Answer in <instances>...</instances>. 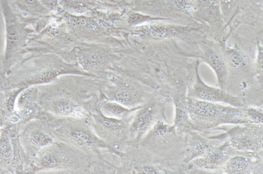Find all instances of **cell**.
Masks as SVG:
<instances>
[{
    "instance_id": "3",
    "label": "cell",
    "mask_w": 263,
    "mask_h": 174,
    "mask_svg": "<svg viewBox=\"0 0 263 174\" xmlns=\"http://www.w3.org/2000/svg\"><path fill=\"white\" fill-rule=\"evenodd\" d=\"M38 96L46 110L59 117L87 118L98 109L100 92L67 88L59 78L52 82L37 86Z\"/></svg>"
},
{
    "instance_id": "17",
    "label": "cell",
    "mask_w": 263,
    "mask_h": 174,
    "mask_svg": "<svg viewBox=\"0 0 263 174\" xmlns=\"http://www.w3.org/2000/svg\"><path fill=\"white\" fill-rule=\"evenodd\" d=\"M229 157L220 150L210 151L194 160L195 165L200 168L215 169L223 166Z\"/></svg>"
},
{
    "instance_id": "24",
    "label": "cell",
    "mask_w": 263,
    "mask_h": 174,
    "mask_svg": "<svg viewBox=\"0 0 263 174\" xmlns=\"http://www.w3.org/2000/svg\"><path fill=\"white\" fill-rule=\"evenodd\" d=\"M5 48V23L0 8V70L3 74V58Z\"/></svg>"
},
{
    "instance_id": "13",
    "label": "cell",
    "mask_w": 263,
    "mask_h": 174,
    "mask_svg": "<svg viewBox=\"0 0 263 174\" xmlns=\"http://www.w3.org/2000/svg\"><path fill=\"white\" fill-rule=\"evenodd\" d=\"M13 9L23 16L36 24L42 18L50 16L51 14L39 0H8Z\"/></svg>"
},
{
    "instance_id": "7",
    "label": "cell",
    "mask_w": 263,
    "mask_h": 174,
    "mask_svg": "<svg viewBox=\"0 0 263 174\" xmlns=\"http://www.w3.org/2000/svg\"><path fill=\"white\" fill-rule=\"evenodd\" d=\"M86 119L99 138L114 150L123 153L132 147L129 133L130 120L105 116L99 109Z\"/></svg>"
},
{
    "instance_id": "11",
    "label": "cell",
    "mask_w": 263,
    "mask_h": 174,
    "mask_svg": "<svg viewBox=\"0 0 263 174\" xmlns=\"http://www.w3.org/2000/svg\"><path fill=\"white\" fill-rule=\"evenodd\" d=\"M197 30L198 28L192 26L157 21L136 26L134 33L146 39L162 40L171 38Z\"/></svg>"
},
{
    "instance_id": "6",
    "label": "cell",
    "mask_w": 263,
    "mask_h": 174,
    "mask_svg": "<svg viewBox=\"0 0 263 174\" xmlns=\"http://www.w3.org/2000/svg\"><path fill=\"white\" fill-rule=\"evenodd\" d=\"M185 105L189 114L197 123L214 125L250 122L243 107L226 106L189 97Z\"/></svg>"
},
{
    "instance_id": "20",
    "label": "cell",
    "mask_w": 263,
    "mask_h": 174,
    "mask_svg": "<svg viewBox=\"0 0 263 174\" xmlns=\"http://www.w3.org/2000/svg\"><path fill=\"white\" fill-rule=\"evenodd\" d=\"M30 142L35 147L43 148L50 144L54 139L52 135V129L39 130L35 131L30 136Z\"/></svg>"
},
{
    "instance_id": "16",
    "label": "cell",
    "mask_w": 263,
    "mask_h": 174,
    "mask_svg": "<svg viewBox=\"0 0 263 174\" xmlns=\"http://www.w3.org/2000/svg\"><path fill=\"white\" fill-rule=\"evenodd\" d=\"M193 15L205 20H218L221 17L220 0H195Z\"/></svg>"
},
{
    "instance_id": "14",
    "label": "cell",
    "mask_w": 263,
    "mask_h": 174,
    "mask_svg": "<svg viewBox=\"0 0 263 174\" xmlns=\"http://www.w3.org/2000/svg\"><path fill=\"white\" fill-rule=\"evenodd\" d=\"M201 58L214 71L218 86L223 89L228 76V68L225 60L213 48L209 46L203 50Z\"/></svg>"
},
{
    "instance_id": "18",
    "label": "cell",
    "mask_w": 263,
    "mask_h": 174,
    "mask_svg": "<svg viewBox=\"0 0 263 174\" xmlns=\"http://www.w3.org/2000/svg\"><path fill=\"white\" fill-rule=\"evenodd\" d=\"M251 164L250 160L242 156H235L229 158L223 166L225 171L228 173H247Z\"/></svg>"
},
{
    "instance_id": "15",
    "label": "cell",
    "mask_w": 263,
    "mask_h": 174,
    "mask_svg": "<svg viewBox=\"0 0 263 174\" xmlns=\"http://www.w3.org/2000/svg\"><path fill=\"white\" fill-rule=\"evenodd\" d=\"M139 107L129 108L117 102L106 99H101L98 105L99 110L104 115L122 120H131L134 112Z\"/></svg>"
},
{
    "instance_id": "2",
    "label": "cell",
    "mask_w": 263,
    "mask_h": 174,
    "mask_svg": "<svg viewBox=\"0 0 263 174\" xmlns=\"http://www.w3.org/2000/svg\"><path fill=\"white\" fill-rule=\"evenodd\" d=\"M52 126L54 140L65 142L90 155L108 173L115 171L123 153L114 150L99 138L86 118L56 116Z\"/></svg>"
},
{
    "instance_id": "8",
    "label": "cell",
    "mask_w": 263,
    "mask_h": 174,
    "mask_svg": "<svg viewBox=\"0 0 263 174\" xmlns=\"http://www.w3.org/2000/svg\"><path fill=\"white\" fill-rule=\"evenodd\" d=\"M109 79L110 84L104 85L99 89L101 99L116 101L129 108L148 102L143 91L131 82L115 75H111Z\"/></svg>"
},
{
    "instance_id": "19",
    "label": "cell",
    "mask_w": 263,
    "mask_h": 174,
    "mask_svg": "<svg viewBox=\"0 0 263 174\" xmlns=\"http://www.w3.org/2000/svg\"><path fill=\"white\" fill-rule=\"evenodd\" d=\"M170 20L167 17L154 16L137 11L131 12L127 17L128 24L136 26L150 22L165 21Z\"/></svg>"
},
{
    "instance_id": "1",
    "label": "cell",
    "mask_w": 263,
    "mask_h": 174,
    "mask_svg": "<svg viewBox=\"0 0 263 174\" xmlns=\"http://www.w3.org/2000/svg\"><path fill=\"white\" fill-rule=\"evenodd\" d=\"M68 74L88 77L77 64L64 61L55 54L47 52L27 51L21 60L4 75L3 89H24L49 84L61 76Z\"/></svg>"
},
{
    "instance_id": "22",
    "label": "cell",
    "mask_w": 263,
    "mask_h": 174,
    "mask_svg": "<svg viewBox=\"0 0 263 174\" xmlns=\"http://www.w3.org/2000/svg\"><path fill=\"white\" fill-rule=\"evenodd\" d=\"M186 105L177 104L176 105L175 125L181 126L186 124L189 121L188 114H187Z\"/></svg>"
},
{
    "instance_id": "9",
    "label": "cell",
    "mask_w": 263,
    "mask_h": 174,
    "mask_svg": "<svg viewBox=\"0 0 263 174\" xmlns=\"http://www.w3.org/2000/svg\"><path fill=\"white\" fill-rule=\"evenodd\" d=\"M198 69V61L195 65V80L188 90V97L212 103H222L235 107H243L244 104L238 97L227 92L219 87L211 86L204 82Z\"/></svg>"
},
{
    "instance_id": "10",
    "label": "cell",
    "mask_w": 263,
    "mask_h": 174,
    "mask_svg": "<svg viewBox=\"0 0 263 174\" xmlns=\"http://www.w3.org/2000/svg\"><path fill=\"white\" fill-rule=\"evenodd\" d=\"M157 117L156 104L148 102L133 113L129 124L131 146L137 145L155 124Z\"/></svg>"
},
{
    "instance_id": "23",
    "label": "cell",
    "mask_w": 263,
    "mask_h": 174,
    "mask_svg": "<svg viewBox=\"0 0 263 174\" xmlns=\"http://www.w3.org/2000/svg\"><path fill=\"white\" fill-rule=\"evenodd\" d=\"M247 117L251 123L262 124L263 121L262 110L252 107L245 108Z\"/></svg>"
},
{
    "instance_id": "12",
    "label": "cell",
    "mask_w": 263,
    "mask_h": 174,
    "mask_svg": "<svg viewBox=\"0 0 263 174\" xmlns=\"http://www.w3.org/2000/svg\"><path fill=\"white\" fill-rule=\"evenodd\" d=\"M230 143L235 148L241 150L255 151L262 148V132L258 133L249 128H239L231 131Z\"/></svg>"
},
{
    "instance_id": "5",
    "label": "cell",
    "mask_w": 263,
    "mask_h": 174,
    "mask_svg": "<svg viewBox=\"0 0 263 174\" xmlns=\"http://www.w3.org/2000/svg\"><path fill=\"white\" fill-rule=\"evenodd\" d=\"M37 164L41 169L66 173H98L99 168L92 156L58 140L42 148Z\"/></svg>"
},
{
    "instance_id": "25",
    "label": "cell",
    "mask_w": 263,
    "mask_h": 174,
    "mask_svg": "<svg viewBox=\"0 0 263 174\" xmlns=\"http://www.w3.org/2000/svg\"><path fill=\"white\" fill-rule=\"evenodd\" d=\"M42 5L52 13L58 11L61 7L60 0H39Z\"/></svg>"
},
{
    "instance_id": "21",
    "label": "cell",
    "mask_w": 263,
    "mask_h": 174,
    "mask_svg": "<svg viewBox=\"0 0 263 174\" xmlns=\"http://www.w3.org/2000/svg\"><path fill=\"white\" fill-rule=\"evenodd\" d=\"M262 45L259 42L257 43L256 47V55L255 60V70L259 82L262 83Z\"/></svg>"
},
{
    "instance_id": "4",
    "label": "cell",
    "mask_w": 263,
    "mask_h": 174,
    "mask_svg": "<svg viewBox=\"0 0 263 174\" xmlns=\"http://www.w3.org/2000/svg\"><path fill=\"white\" fill-rule=\"evenodd\" d=\"M5 23L3 75L23 57L30 40L35 33V23L16 12L8 0H0Z\"/></svg>"
},
{
    "instance_id": "26",
    "label": "cell",
    "mask_w": 263,
    "mask_h": 174,
    "mask_svg": "<svg viewBox=\"0 0 263 174\" xmlns=\"http://www.w3.org/2000/svg\"><path fill=\"white\" fill-rule=\"evenodd\" d=\"M0 154L5 158H9L11 156V148L6 141L3 140L0 143Z\"/></svg>"
}]
</instances>
